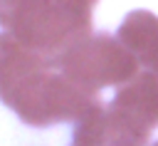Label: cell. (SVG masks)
<instances>
[{
	"mask_svg": "<svg viewBox=\"0 0 158 146\" xmlns=\"http://www.w3.org/2000/svg\"><path fill=\"white\" fill-rule=\"evenodd\" d=\"M0 101L30 126L74 121L96 106L94 92L69 79L57 59L35 52L10 32L0 35Z\"/></svg>",
	"mask_w": 158,
	"mask_h": 146,
	"instance_id": "6da1fadb",
	"label": "cell"
},
{
	"mask_svg": "<svg viewBox=\"0 0 158 146\" xmlns=\"http://www.w3.org/2000/svg\"><path fill=\"white\" fill-rule=\"evenodd\" d=\"M96 0H0V27L35 52L59 59L91 32Z\"/></svg>",
	"mask_w": 158,
	"mask_h": 146,
	"instance_id": "7a4b0ae2",
	"label": "cell"
},
{
	"mask_svg": "<svg viewBox=\"0 0 158 146\" xmlns=\"http://www.w3.org/2000/svg\"><path fill=\"white\" fill-rule=\"evenodd\" d=\"M57 62L62 72L86 92H96L99 87L118 82L133 72L131 59H126L109 37H84Z\"/></svg>",
	"mask_w": 158,
	"mask_h": 146,
	"instance_id": "3957f363",
	"label": "cell"
},
{
	"mask_svg": "<svg viewBox=\"0 0 158 146\" xmlns=\"http://www.w3.org/2000/svg\"><path fill=\"white\" fill-rule=\"evenodd\" d=\"M72 146H109L104 136V124H101V109L94 106L86 116H81V124L74 131V144Z\"/></svg>",
	"mask_w": 158,
	"mask_h": 146,
	"instance_id": "277c9868",
	"label": "cell"
}]
</instances>
